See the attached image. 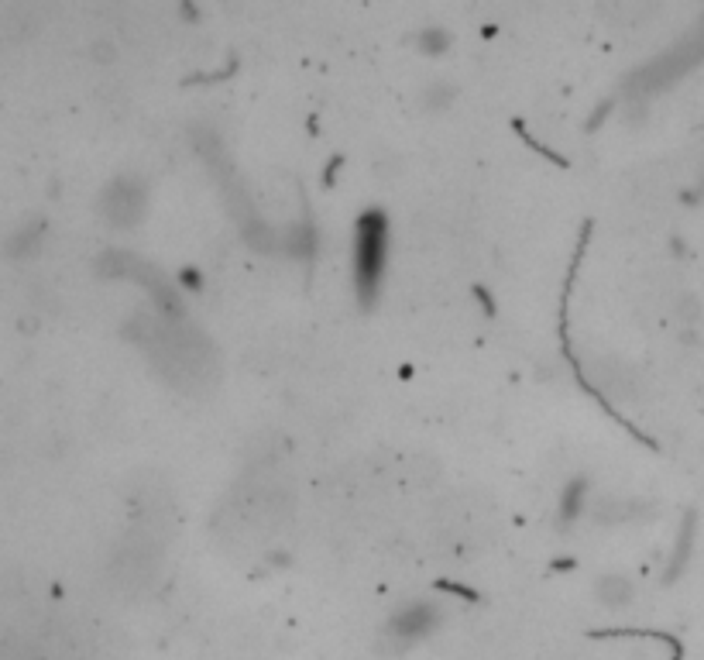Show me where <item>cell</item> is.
Returning <instances> with one entry per match:
<instances>
[{"label":"cell","mask_w":704,"mask_h":660,"mask_svg":"<svg viewBox=\"0 0 704 660\" xmlns=\"http://www.w3.org/2000/svg\"><path fill=\"white\" fill-rule=\"evenodd\" d=\"M354 262H358V282H365L371 286L375 282L378 269H382V224H378V217H365L358 227V255H354Z\"/></svg>","instance_id":"obj_1"}]
</instances>
